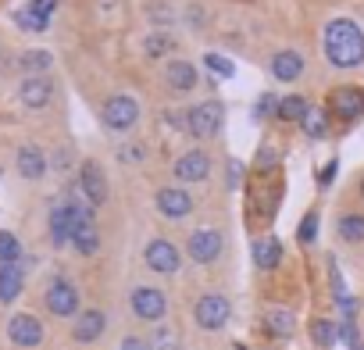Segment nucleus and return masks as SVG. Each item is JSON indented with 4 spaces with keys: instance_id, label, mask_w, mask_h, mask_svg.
Listing matches in <instances>:
<instances>
[{
    "instance_id": "1",
    "label": "nucleus",
    "mask_w": 364,
    "mask_h": 350,
    "mask_svg": "<svg viewBox=\"0 0 364 350\" xmlns=\"http://www.w3.org/2000/svg\"><path fill=\"white\" fill-rule=\"evenodd\" d=\"M325 58L336 65V68H353L364 61V36L353 22L339 18V22H328L325 29Z\"/></svg>"
},
{
    "instance_id": "2",
    "label": "nucleus",
    "mask_w": 364,
    "mask_h": 350,
    "mask_svg": "<svg viewBox=\"0 0 364 350\" xmlns=\"http://www.w3.org/2000/svg\"><path fill=\"white\" fill-rule=\"evenodd\" d=\"M222 122H225V107H222L218 100H204V104H197V107L186 115V132H193V136H200V139H211V136L222 129Z\"/></svg>"
},
{
    "instance_id": "3",
    "label": "nucleus",
    "mask_w": 364,
    "mask_h": 350,
    "mask_svg": "<svg viewBox=\"0 0 364 350\" xmlns=\"http://www.w3.org/2000/svg\"><path fill=\"white\" fill-rule=\"evenodd\" d=\"M229 314H232V307H229V300H225L222 293H208V297H200V300H197V307H193L197 325H200V329H208V332L225 329Z\"/></svg>"
},
{
    "instance_id": "4",
    "label": "nucleus",
    "mask_w": 364,
    "mask_h": 350,
    "mask_svg": "<svg viewBox=\"0 0 364 350\" xmlns=\"http://www.w3.org/2000/svg\"><path fill=\"white\" fill-rule=\"evenodd\" d=\"M129 304H132V314L143 318V322H161L164 311H168V297L157 286H136Z\"/></svg>"
},
{
    "instance_id": "5",
    "label": "nucleus",
    "mask_w": 364,
    "mask_h": 350,
    "mask_svg": "<svg viewBox=\"0 0 364 350\" xmlns=\"http://www.w3.org/2000/svg\"><path fill=\"white\" fill-rule=\"evenodd\" d=\"M104 122L111 132H129L139 122V104L132 97H111L104 104Z\"/></svg>"
},
{
    "instance_id": "6",
    "label": "nucleus",
    "mask_w": 364,
    "mask_h": 350,
    "mask_svg": "<svg viewBox=\"0 0 364 350\" xmlns=\"http://www.w3.org/2000/svg\"><path fill=\"white\" fill-rule=\"evenodd\" d=\"M79 190L90 201V208H100L107 201V179H104V171H100L97 161H82V168H79Z\"/></svg>"
},
{
    "instance_id": "7",
    "label": "nucleus",
    "mask_w": 364,
    "mask_h": 350,
    "mask_svg": "<svg viewBox=\"0 0 364 350\" xmlns=\"http://www.w3.org/2000/svg\"><path fill=\"white\" fill-rule=\"evenodd\" d=\"M222 247H225V240H222L218 229H197V233L190 236V243H186V250H190V258H193L197 265H211V261L222 254Z\"/></svg>"
},
{
    "instance_id": "8",
    "label": "nucleus",
    "mask_w": 364,
    "mask_h": 350,
    "mask_svg": "<svg viewBox=\"0 0 364 350\" xmlns=\"http://www.w3.org/2000/svg\"><path fill=\"white\" fill-rule=\"evenodd\" d=\"M146 265H150L157 275H175L178 265H182L178 247L168 243V240H150V247H146Z\"/></svg>"
},
{
    "instance_id": "9",
    "label": "nucleus",
    "mask_w": 364,
    "mask_h": 350,
    "mask_svg": "<svg viewBox=\"0 0 364 350\" xmlns=\"http://www.w3.org/2000/svg\"><path fill=\"white\" fill-rule=\"evenodd\" d=\"M47 307H50V314H58V318L75 314V311H79V290H75L72 282H65V279L50 282V286H47Z\"/></svg>"
},
{
    "instance_id": "10",
    "label": "nucleus",
    "mask_w": 364,
    "mask_h": 350,
    "mask_svg": "<svg viewBox=\"0 0 364 350\" xmlns=\"http://www.w3.org/2000/svg\"><path fill=\"white\" fill-rule=\"evenodd\" d=\"M175 175L182 183H204L208 175H211V157L204 150H190V154H182L175 161Z\"/></svg>"
},
{
    "instance_id": "11",
    "label": "nucleus",
    "mask_w": 364,
    "mask_h": 350,
    "mask_svg": "<svg viewBox=\"0 0 364 350\" xmlns=\"http://www.w3.org/2000/svg\"><path fill=\"white\" fill-rule=\"evenodd\" d=\"M8 336H11L15 346H40L43 343V325L33 314H15L8 322Z\"/></svg>"
},
{
    "instance_id": "12",
    "label": "nucleus",
    "mask_w": 364,
    "mask_h": 350,
    "mask_svg": "<svg viewBox=\"0 0 364 350\" xmlns=\"http://www.w3.org/2000/svg\"><path fill=\"white\" fill-rule=\"evenodd\" d=\"M328 104H332V111H336L343 122L360 118V115H364V90H357V86H339V90L328 97Z\"/></svg>"
},
{
    "instance_id": "13",
    "label": "nucleus",
    "mask_w": 364,
    "mask_h": 350,
    "mask_svg": "<svg viewBox=\"0 0 364 350\" xmlns=\"http://www.w3.org/2000/svg\"><path fill=\"white\" fill-rule=\"evenodd\" d=\"M157 211H161L164 218H186V215L193 211V197H190L186 190L168 186V190L157 193Z\"/></svg>"
},
{
    "instance_id": "14",
    "label": "nucleus",
    "mask_w": 364,
    "mask_h": 350,
    "mask_svg": "<svg viewBox=\"0 0 364 350\" xmlns=\"http://www.w3.org/2000/svg\"><path fill=\"white\" fill-rule=\"evenodd\" d=\"M18 97H22V104H26V107L40 111V107H47V104H50V97H54V86H50V79H43V75H29V79L22 83Z\"/></svg>"
},
{
    "instance_id": "15",
    "label": "nucleus",
    "mask_w": 364,
    "mask_h": 350,
    "mask_svg": "<svg viewBox=\"0 0 364 350\" xmlns=\"http://www.w3.org/2000/svg\"><path fill=\"white\" fill-rule=\"evenodd\" d=\"M54 8H58V0H29V8L18 15V26H22V29L40 33V29H47V26H50Z\"/></svg>"
},
{
    "instance_id": "16",
    "label": "nucleus",
    "mask_w": 364,
    "mask_h": 350,
    "mask_svg": "<svg viewBox=\"0 0 364 350\" xmlns=\"http://www.w3.org/2000/svg\"><path fill=\"white\" fill-rule=\"evenodd\" d=\"M300 72H304V58H300L296 51H279V54L272 58V75H275L279 83H296Z\"/></svg>"
},
{
    "instance_id": "17",
    "label": "nucleus",
    "mask_w": 364,
    "mask_h": 350,
    "mask_svg": "<svg viewBox=\"0 0 364 350\" xmlns=\"http://www.w3.org/2000/svg\"><path fill=\"white\" fill-rule=\"evenodd\" d=\"M104 325H107L104 311H82V314L75 318V329H72V336H75L79 343H93V339H100Z\"/></svg>"
},
{
    "instance_id": "18",
    "label": "nucleus",
    "mask_w": 364,
    "mask_h": 350,
    "mask_svg": "<svg viewBox=\"0 0 364 350\" xmlns=\"http://www.w3.org/2000/svg\"><path fill=\"white\" fill-rule=\"evenodd\" d=\"M164 79H168V86H171V90L186 93V90H193V86H197V68H193L190 61H171V65H168V72H164Z\"/></svg>"
},
{
    "instance_id": "19",
    "label": "nucleus",
    "mask_w": 364,
    "mask_h": 350,
    "mask_svg": "<svg viewBox=\"0 0 364 350\" xmlns=\"http://www.w3.org/2000/svg\"><path fill=\"white\" fill-rule=\"evenodd\" d=\"M18 171L26 175V179H43V171H47V157L40 147H22L18 150Z\"/></svg>"
},
{
    "instance_id": "20",
    "label": "nucleus",
    "mask_w": 364,
    "mask_h": 350,
    "mask_svg": "<svg viewBox=\"0 0 364 350\" xmlns=\"http://www.w3.org/2000/svg\"><path fill=\"white\" fill-rule=\"evenodd\" d=\"M279 261H282V243H279V240L264 236V240L254 243V265H257L261 272H272Z\"/></svg>"
},
{
    "instance_id": "21",
    "label": "nucleus",
    "mask_w": 364,
    "mask_h": 350,
    "mask_svg": "<svg viewBox=\"0 0 364 350\" xmlns=\"http://www.w3.org/2000/svg\"><path fill=\"white\" fill-rule=\"evenodd\" d=\"M22 268L18 265H0V300L4 304H11V300H18V293H22Z\"/></svg>"
},
{
    "instance_id": "22",
    "label": "nucleus",
    "mask_w": 364,
    "mask_h": 350,
    "mask_svg": "<svg viewBox=\"0 0 364 350\" xmlns=\"http://www.w3.org/2000/svg\"><path fill=\"white\" fill-rule=\"evenodd\" d=\"M72 247H75L79 254H97V250H100V233H97V226H93V222L75 226V233H72Z\"/></svg>"
},
{
    "instance_id": "23",
    "label": "nucleus",
    "mask_w": 364,
    "mask_h": 350,
    "mask_svg": "<svg viewBox=\"0 0 364 350\" xmlns=\"http://www.w3.org/2000/svg\"><path fill=\"white\" fill-rule=\"evenodd\" d=\"M307 111H311V107H307V100H304V97H282L275 115H279L282 122H304V115H307Z\"/></svg>"
},
{
    "instance_id": "24",
    "label": "nucleus",
    "mask_w": 364,
    "mask_h": 350,
    "mask_svg": "<svg viewBox=\"0 0 364 350\" xmlns=\"http://www.w3.org/2000/svg\"><path fill=\"white\" fill-rule=\"evenodd\" d=\"M264 329H268L272 336H289V332H293V314L282 311V307H275V311L264 314Z\"/></svg>"
},
{
    "instance_id": "25",
    "label": "nucleus",
    "mask_w": 364,
    "mask_h": 350,
    "mask_svg": "<svg viewBox=\"0 0 364 350\" xmlns=\"http://www.w3.org/2000/svg\"><path fill=\"white\" fill-rule=\"evenodd\" d=\"M311 339H314L318 346H332V343L339 339V325H332L328 318H314V322H311Z\"/></svg>"
},
{
    "instance_id": "26",
    "label": "nucleus",
    "mask_w": 364,
    "mask_h": 350,
    "mask_svg": "<svg viewBox=\"0 0 364 350\" xmlns=\"http://www.w3.org/2000/svg\"><path fill=\"white\" fill-rule=\"evenodd\" d=\"M339 236L346 243H364V215H343L339 218Z\"/></svg>"
},
{
    "instance_id": "27",
    "label": "nucleus",
    "mask_w": 364,
    "mask_h": 350,
    "mask_svg": "<svg viewBox=\"0 0 364 350\" xmlns=\"http://www.w3.org/2000/svg\"><path fill=\"white\" fill-rule=\"evenodd\" d=\"M18 258H22V243H18V236L0 229V265H18Z\"/></svg>"
},
{
    "instance_id": "28",
    "label": "nucleus",
    "mask_w": 364,
    "mask_h": 350,
    "mask_svg": "<svg viewBox=\"0 0 364 350\" xmlns=\"http://www.w3.org/2000/svg\"><path fill=\"white\" fill-rule=\"evenodd\" d=\"M18 65H22L26 72H36V75H40V72L50 68V54H47V51H26Z\"/></svg>"
},
{
    "instance_id": "29",
    "label": "nucleus",
    "mask_w": 364,
    "mask_h": 350,
    "mask_svg": "<svg viewBox=\"0 0 364 350\" xmlns=\"http://www.w3.org/2000/svg\"><path fill=\"white\" fill-rule=\"evenodd\" d=\"M171 47H175V40H171L168 33H150V36H146V54H150V58H164Z\"/></svg>"
},
{
    "instance_id": "30",
    "label": "nucleus",
    "mask_w": 364,
    "mask_h": 350,
    "mask_svg": "<svg viewBox=\"0 0 364 350\" xmlns=\"http://www.w3.org/2000/svg\"><path fill=\"white\" fill-rule=\"evenodd\" d=\"M304 132H307L311 139H321V136H325V115H321L318 107H311V111L304 115Z\"/></svg>"
},
{
    "instance_id": "31",
    "label": "nucleus",
    "mask_w": 364,
    "mask_h": 350,
    "mask_svg": "<svg viewBox=\"0 0 364 350\" xmlns=\"http://www.w3.org/2000/svg\"><path fill=\"white\" fill-rule=\"evenodd\" d=\"M204 65H208L215 75H222V79H229V75H232V61H229V58H222V54H208V58H204Z\"/></svg>"
},
{
    "instance_id": "32",
    "label": "nucleus",
    "mask_w": 364,
    "mask_h": 350,
    "mask_svg": "<svg viewBox=\"0 0 364 350\" xmlns=\"http://www.w3.org/2000/svg\"><path fill=\"white\" fill-rule=\"evenodd\" d=\"M154 350H178V336H175V329H157V336H154Z\"/></svg>"
},
{
    "instance_id": "33",
    "label": "nucleus",
    "mask_w": 364,
    "mask_h": 350,
    "mask_svg": "<svg viewBox=\"0 0 364 350\" xmlns=\"http://www.w3.org/2000/svg\"><path fill=\"white\" fill-rule=\"evenodd\" d=\"M275 157H279V154H275V147H261V154H257L254 168H257V171H272V168H275Z\"/></svg>"
},
{
    "instance_id": "34",
    "label": "nucleus",
    "mask_w": 364,
    "mask_h": 350,
    "mask_svg": "<svg viewBox=\"0 0 364 350\" xmlns=\"http://www.w3.org/2000/svg\"><path fill=\"white\" fill-rule=\"evenodd\" d=\"M314 236H318V215L311 211V215L300 222V243H311Z\"/></svg>"
},
{
    "instance_id": "35",
    "label": "nucleus",
    "mask_w": 364,
    "mask_h": 350,
    "mask_svg": "<svg viewBox=\"0 0 364 350\" xmlns=\"http://www.w3.org/2000/svg\"><path fill=\"white\" fill-rule=\"evenodd\" d=\"M272 111H279V100L264 93V97L257 100V111H254V115H257V118H264V115H272Z\"/></svg>"
},
{
    "instance_id": "36",
    "label": "nucleus",
    "mask_w": 364,
    "mask_h": 350,
    "mask_svg": "<svg viewBox=\"0 0 364 350\" xmlns=\"http://www.w3.org/2000/svg\"><path fill=\"white\" fill-rule=\"evenodd\" d=\"M122 161H143V147H122Z\"/></svg>"
},
{
    "instance_id": "37",
    "label": "nucleus",
    "mask_w": 364,
    "mask_h": 350,
    "mask_svg": "<svg viewBox=\"0 0 364 350\" xmlns=\"http://www.w3.org/2000/svg\"><path fill=\"white\" fill-rule=\"evenodd\" d=\"M122 350H150L139 336H129V339H122Z\"/></svg>"
}]
</instances>
